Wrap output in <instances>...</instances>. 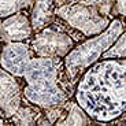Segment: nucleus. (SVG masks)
<instances>
[{
  "mask_svg": "<svg viewBox=\"0 0 126 126\" xmlns=\"http://www.w3.org/2000/svg\"><path fill=\"white\" fill-rule=\"evenodd\" d=\"M33 34L34 30L32 26L30 15H26L23 11L1 18L0 23L1 44L14 41H30Z\"/></svg>",
  "mask_w": 126,
  "mask_h": 126,
  "instance_id": "8",
  "label": "nucleus"
},
{
  "mask_svg": "<svg viewBox=\"0 0 126 126\" xmlns=\"http://www.w3.org/2000/svg\"><path fill=\"white\" fill-rule=\"evenodd\" d=\"M0 112L3 125L23 104V86L18 77L10 74L4 69L0 71Z\"/></svg>",
  "mask_w": 126,
  "mask_h": 126,
  "instance_id": "7",
  "label": "nucleus"
},
{
  "mask_svg": "<svg viewBox=\"0 0 126 126\" xmlns=\"http://www.w3.org/2000/svg\"><path fill=\"white\" fill-rule=\"evenodd\" d=\"M108 58H126V29L117 38V41L103 54L101 59H108Z\"/></svg>",
  "mask_w": 126,
  "mask_h": 126,
  "instance_id": "13",
  "label": "nucleus"
},
{
  "mask_svg": "<svg viewBox=\"0 0 126 126\" xmlns=\"http://www.w3.org/2000/svg\"><path fill=\"white\" fill-rule=\"evenodd\" d=\"M96 123L91 117H89L86 111L76 101V99H70L67 104L63 108L62 115L56 121L55 125H91Z\"/></svg>",
  "mask_w": 126,
  "mask_h": 126,
  "instance_id": "10",
  "label": "nucleus"
},
{
  "mask_svg": "<svg viewBox=\"0 0 126 126\" xmlns=\"http://www.w3.org/2000/svg\"><path fill=\"white\" fill-rule=\"evenodd\" d=\"M55 18V0H34L30 8V21L33 30L40 32L54 23Z\"/></svg>",
  "mask_w": 126,
  "mask_h": 126,
  "instance_id": "9",
  "label": "nucleus"
},
{
  "mask_svg": "<svg viewBox=\"0 0 126 126\" xmlns=\"http://www.w3.org/2000/svg\"><path fill=\"white\" fill-rule=\"evenodd\" d=\"M76 1L88 4V6L97 7V8L101 10L104 14L111 15V1H112V0H76Z\"/></svg>",
  "mask_w": 126,
  "mask_h": 126,
  "instance_id": "14",
  "label": "nucleus"
},
{
  "mask_svg": "<svg viewBox=\"0 0 126 126\" xmlns=\"http://www.w3.org/2000/svg\"><path fill=\"white\" fill-rule=\"evenodd\" d=\"M111 15L119 16L126 22V0H112L111 1Z\"/></svg>",
  "mask_w": 126,
  "mask_h": 126,
  "instance_id": "15",
  "label": "nucleus"
},
{
  "mask_svg": "<svg viewBox=\"0 0 126 126\" xmlns=\"http://www.w3.org/2000/svg\"><path fill=\"white\" fill-rule=\"evenodd\" d=\"M29 44L34 56L63 58V59L77 45L74 37L69 32L63 30L55 23H51L40 32H36Z\"/></svg>",
  "mask_w": 126,
  "mask_h": 126,
  "instance_id": "5",
  "label": "nucleus"
},
{
  "mask_svg": "<svg viewBox=\"0 0 126 126\" xmlns=\"http://www.w3.org/2000/svg\"><path fill=\"white\" fill-rule=\"evenodd\" d=\"M55 15L69 28L85 37H93L103 33L112 21L111 15L104 14L97 7L88 6L76 0L56 6Z\"/></svg>",
  "mask_w": 126,
  "mask_h": 126,
  "instance_id": "4",
  "label": "nucleus"
},
{
  "mask_svg": "<svg viewBox=\"0 0 126 126\" xmlns=\"http://www.w3.org/2000/svg\"><path fill=\"white\" fill-rule=\"evenodd\" d=\"M34 0H0V15L1 18L32 8Z\"/></svg>",
  "mask_w": 126,
  "mask_h": 126,
  "instance_id": "12",
  "label": "nucleus"
},
{
  "mask_svg": "<svg viewBox=\"0 0 126 126\" xmlns=\"http://www.w3.org/2000/svg\"><path fill=\"white\" fill-rule=\"evenodd\" d=\"M125 29V21L119 16H114L110 26L103 33L81 41L66 55V58L63 59L64 71L70 84L74 85V88L82 73L101 59L103 54L117 41Z\"/></svg>",
  "mask_w": 126,
  "mask_h": 126,
  "instance_id": "3",
  "label": "nucleus"
},
{
  "mask_svg": "<svg viewBox=\"0 0 126 126\" xmlns=\"http://www.w3.org/2000/svg\"><path fill=\"white\" fill-rule=\"evenodd\" d=\"M22 79L23 97L41 110L63 108L71 99L64 81L70 84L64 71L63 58L34 56L30 60ZM71 85V84H70Z\"/></svg>",
  "mask_w": 126,
  "mask_h": 126,
  "instance_id": "2",
  "label": "nucleus"
},
{
  "mask_svg": "<svg viewBox=\"0 0 126 126\" xmlns=\"http://www.w3.org/2000/svg\"><path fill=\"white\" fill-rule=\"evenodd\" d=\"M43 110L23 97V104L4 125H37Z\"/></svg>",
  "mask_w": 126,
  "mask_h": 126,
  "instance_id": "11",
  "label": "nucleus"
},
{
  "mask_svg": "<svg viewBox=\"0 0 126 126\" xmlns=\"http://www.w3.org/2000/svg\"><path fill=\"white\" fill-rule=\"evenodd\" d=\"M76 101L96 123H112L126 114V58L100 59L82 73Z\"/></svg>",
  "mask_w": 126,
  "mask_h": 126,
  "instance_id": "1",
  "label": "nucleus"
},
{
  "mask_svg": "<svg viewBox=\"0 0 126 126\" xmlns=\"http://www.w3.org/2000/svg\"><path fill=\"white\" fill-rule=\"evenodd\" d=\"M33 58L34 54L28 41H14L1 44V56H0L1 69L18 78L23 77Z\"/></svg>",
  "mask_w": 126,
  "mask_h": 126,
  "instance_id": "6",
  "label": "nucleus"
}]
</instances>
